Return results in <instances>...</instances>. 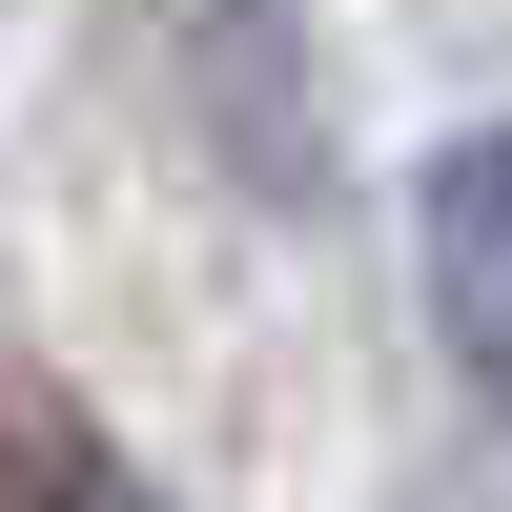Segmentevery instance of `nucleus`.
Masks as SVG:
<instances>
[{"label": "nucleus", "instance_id": "1", "mask_svg": "<svg viewBox=\"0 0 512 512\" xmlns=\"http://www.w3.org/2000/svg\"><path fill=\"white\" fill-rule=\"evenodd\" d=\"M431 328H451V369L512 410V123L431 164Z\"/></svg>", "mask_w": 512, "mask_h": 512}, {"label": "nucleus", "instance_id": "2", "mask_svg": "<svg viewBox=\"0 0 512 512\" xmlns=\"http://www.w3.org/2000/svg\"><path fill=\"white\" fill-rule=\"evenodd\" d=\"M0 512H144V492H123V451L62 390H0Z\"/></svg>", "mask_w": 512, "mask_h": 512}]
</instances>
